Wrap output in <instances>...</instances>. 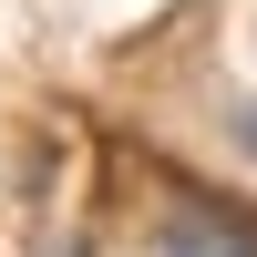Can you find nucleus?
Wrapping results in <instances>:
<instances>
[{"label":"nucleus","mask_w":257,"mask_h":257,"mask_svg":"<svg viewBox=\"0 0 257 257\" xmlns=\"http://www.w3.org/2000/svg\"><path fill=\"white\" fill-rule=\"evenodd\" d=\"M155 257H257V226H247V216H226V206H196V216L165 226V247H155Z\"/></svg>","instance_id":"nucleus-1"},{"label":"nucleus","mask_w":257,"mask_h":257,"mask_svg":"<svg viewBox=\"0 0 257 257\" xmlns=\"http://www.w3.org/2000/svg\"><path fill=\"white\" fill-rule=\"evenodd\" d=\"M237 144H247V155H257V113H247V123H237Z\"/></svg>","instance_id":"nucleus-2"}]
</instances>
